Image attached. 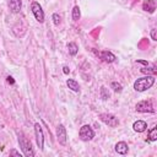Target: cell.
Segmentation results:
<instances>
[{"mask_svg": "<svg viewBox=\"0 0 157 157\" xmlns=\"http://www.w3.org/2000/svg\"><path fill=\"white\" fill-rule=\"evenodd\" d=\"M142 10H145L150 13H153L156 10V1L155 0H145L142 2Z\"/></svg>", "mask_w": 157, "mask_h": 157, "instance_id": "7c38bea8", "label": "cell"}, {"mask_svg": "<svg viewBox=\"0 0 157 157\" xmlns=\"http://www.w3.org/2000/svg\"><path fill=\"white\" fill-rule=\"evenodd\" d=\"M18 144H20V147L22 150V153L26 157H33L34 156V151L32 148L31 141L23 135V132H20L18 134Z\"/></svg>", "mask_w": 157, "mask_h": 157, "instance_id": "7a4b0ae2", "label": "cell"}, {"mask_svg": "<svg viewBox=\"0 0 157 157\" xmlns=\"http://www.w3.org/2000/svg\"><path fill=\"white\" fill-rule=\"evenodd\" d=\"M148 141H156L157 140V128L153 126L150 131H148Z\"/></svg>", "mask_w": 157, "mask_h": 157, "instance_id": "ac0fdd59", "label": "cell"}, {"mask_svg": "<svg viewBox=\"0 0 157 157\" xmlns=\"http://www.w3.org/2000/svg\"><path fill=\"white\" fill-rule=\"evenodd\" d=\"M99 59H101L102 61H104V63H108V64H110V63L115 61L117 56H115V55H114L112 52H108V50H103V52H101V53H99Z\"/></svg>", "mask_w": 157, "mask_h": 157, "instance_id": "9c48e42d", "label": "cell"}, {"mask_svg": "<svg viewBox=\"0 0 157 157\" xmlns=\"http://www.w3.org/2000/svg\"><path fill=\"white\" fill-rule=\"evenodd\" d=\"M101 92H102V98L103 99H107L109 97V93H105V87H102L101 88Z\"/></svg>", "mask_w": 157, "mask_h": 157, "instance_id": "44dd1931", "label": "cell"}, {"mask_svg": "<svg viewBox=\"0 0 157 157\" xmlns=\"http://www.w3.org/2000/svg\"><path fill=\"white\" fill-rule=\"evenodd\" d=\"M34 135H36V141H37L39 150H43L44 148V134H43V130L39 123L34 124Z\"/></svg>", "mask_w": 157, "mask_h": 157, "instance_id": "52a82bcc", "label": "cell"}, {"mask_svg": "<svg viewBox=\"0 0 157 157\" xmlns=\"http://www.w3.org/2000/svg\"><path fill=\"white\" fill-rule=\"evenodd\" d=\"M56 139L59 141V144L61 146L66 145V140H67V135H66V129L63 124H59L56 126Z\"/></svg>", "mask_w": 157, "mask_h": 157, "instance_id": "ba28073f", "label": "cell"}, {"mask_svg": "<svg viewBox=\"0 0 157 157\" xmlns=\"http://www.w3.org/2000/svg\"><path fill=\"white\" fill-rule=\"evenodd\" d=\"M31 11H32L34 18H36L39 23H43V22H44V11H43L42 6L39 5V2L32 1V4H31Z\"/></svg>", "mask_w": 157, "mask_h": 157, "instance_id": "5b68a950", "label": "cell"}, {"mask_svg": "<svg viewBox=\"0 0 157 157\" xmlns=\"http://www.w3.org/2000/svg\"><path fill=\"white\" fill-rule=\"evenodd\" d=\"M71 17L74 21H78L80 17H81V11H80V7L77 5H75L72 7V12H71Z\"/></svg>", "mask_w": 157, "mask_h": 157, "instance_id": "e0dca14e", "label": "cell"}, {"mask_svg": "<svg viewBox=\"0 0 157 157\" xmlns=\"http://www.w3.org/2000/svg\"><path fill=\"white\" fill-rule=\"evenodd\" d=\"M63 72L67 75V74L70 72V69H69V66H66V65H65V66H63Z\"/></svg>", "mask_w": 157, "mask_h": 157, "instance_id": "cb8c5ba5", "label": "cell"}, {"mask_svg": "<svg viewBox=\"0 0 157 157\" xmlns=\"http://www.w3.org/2000/svg\"><path fill=\"white\" fill-rule=\"evenodd\" d=\"M66 85H67V87H69L71 91H74V92H78V91H80L78 83H77L75 80H72V78H67V80H66Z\"/></svg>", "mask_w": 157, "mask_h": 157, "instance_id": "5bb4252c", "label": "cell"}, {"mask_svg": "<svg viewBox=\"0 0 157 157\" xmlns=\"http://www.w3.org/2000/svg\"><path fill=\"white\" fill-rule=\"evenodd\" d=\"M52 18H53V22H54V25L55 26H59L60 25V22H61V17H60V15L59 13H53V16H52Z\"/></svg>", "mask_w": 157, "mask_h": 157, "instance_id": "ffe728a7", "label": "cell"}, {"mask_svg": "<svg viewBox=\"0 0 157 157\" xmlns=\"http://www.w3.org/2000/svg\"><path fill=\"white\" fill-rule=\"evenodd\" d=\"M115 152L119 153V155H126L128 151H129V146L125 141H119L115 144Z\"/></svg>", "mask_w": 157, "mask_h": 157, "instance_id": "8fae6325", "label": "cell"}, {"mask_svg": "<svg viewBox=\"0 0 157 157\" xmlns=\"http://www.w3.org/2000/svg\"><path fill=\"white\" fill-rule=\"evenodd\" d=\"M135 109L136 112H140V113H153L155 112V108L151 103V101H140L136 103L135 105Z\"/></svg>", "mask_w": 157, "mask_h": 157, "instance_id": "8992f818", "label": "cell"}, {"mask_svg": "<svg viewBox=\"0 0 157 157\" xmlns=\"http://www.w3.org/2000/svg\"><path fill=\"white\" fill-rule=\"evenodd\" d=\"M9 9L13 13H18L22 7V0H9Z\"/></svg>", "mask_w": 157, "mask_h": 157, "instance_id": "30bf717a", "label": "cell"}, {"mask_svg": "<svg viewBox=\"0 0 157 157\" xmlns=\"http://www.w3.org/2000/svg\"><path fill=\"white\" fill-rule=\"evenodd\" d=\"M132 129H134V131H136V132H144V131L147 129V123L144 121V120H136V121L132 124Z\"/></svg>", "mask_w": 157, "mask_h": 157, "instance_id": "4fadbf2b", "label": "cell"}, {"mask_svg": "<svg viewBox=\"0 0 157 157\" xmlns=\"http://www.w3.org/2000/svg\"><path fill=\"white\" fill-rule=\"evenodd\" d=\"M6 78H7V82H9V83H11V85H13V83H15V80H13L11 76H7Z\"/></svg>", "mask_w": 157, "mask_h": 157, "instance_id": "d4e9b609", "label": "cell"}, {"mask_svg": "<svg viewBox=\"0 0 157 157\" xmlns=\"http://www.w3.org/2000/svg\"><path fill=\"white\" fill-rule=\"evenodd\" d=\"M67 50H69V54H70V55L75 56V55L78 53V47L76 45V43L70 42V43H67Z\"/></svg>", "mask_w": 157, "mask_h": 157, "instance_id": "9a60e30c", "label": "cell"}, {"mask_svg": "<svg viewBox=\"0 0 157 157\" xmlns=\"http://www.w3.org/2000/svg\"><path fill=\"white\" fill-rule=\"evenodd\" d=\"M148 64H150V63H148ZM148 64L146 65V67H142V69H141V72H145V74H147V75H155V74L157 72V69H156L155 64H151L150 67H147Z\"/></svg>", "mask_w": 157, "mask_h": 157, "instance_id": "2e32d148", "label": "cell"}, {"mask_svg": "<svg viewBox=\"0 0 157 157\" xmlns=\"http://www.w3.org/2000/svg\"><path fill=\"white\" fill-rule=\"evenodd\" d=\"M110 88H113L114 92H121L123 91V86L119 82H117V81H113L110 83Z\"/></svg>", "mask_w": 157, "mask_h": 157, "instance_id": "d6986e66", "label": "cell"}, {"mask_svg": "<svg viewBox=\"0 0 157 157\" xmlns=\"http://www.w3.org/2000/svg\"><path fill=\"white\" fill-rule=\"evenodd\" d=\"M10 156H18V157H20L21 155H20V152L16 151V150H10Z\"/></svg>", "mask_w": 157, "mask_h": 157, "instance_id": "603a6c76", "label": "cell"}, {"mask_svg": "<svg viewBox=\"0 0 157 157\" xmlns=\"http://www.w3.org/2000/svg\"><path fill=\"white\" fill-rule=\"evenodd\" d=\"M78 136L82 141H90L94 137V130L91 128V125L86 124V125H82L80 128V131H78Z\"/></svg>", "mask_w": 157, "mask_h": 157, "instance_id": "277c9868", "label": "cell"}, {"mask_svg": "<svg viewBox=\"0 0 157 157\" xmlns=\"http://www.w3.org/2000/svg\"><path fill=\"white\" fill-rule=\"evenodd\" d=\"M155 83V75H146L140 78H137L134 82V90L137 92H144L148 88H151Z\"/></svg>", "mask_w": 157, "mask_h": 157, "instance_id": "6da1fadb", "label": "cell"}, {"mask_svg": "<svg viewBox=\"0 0 157 157\" xmlns=\"http://www.w3.org/2000/svg\"><path fill=\"white\" fill-rule=\"evenodd\" d=\"M151 38H152V40H157V34H156V28H152V29H151Z\"/></svg>", "mask_w": 157, "mask_h": 157, "instance_id": "7402d4cb", "label": "cell"}, {"mask_svg": "<svg viewBox=\"0 0 157 157\" xmlns=\"http://www.w3.org/2000/svg\"><path fill=\"white\" fill-rule=\"evenodd\" d=\"M98 118L101 119V121H103L105 125L110 126V128H115L119 125V119L114 115V114H110V113H102L98 115Z\"/></svg>", "mask_w": 157, "mask_h": 157, "instance_id": "3957f363", "label": "cell"}]
</instances>
